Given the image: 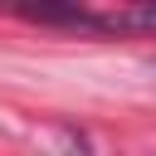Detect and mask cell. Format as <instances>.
I'll use <instances>...</instances> for the list:
<instances>
[{
	"label": "cell",
	"mask_w": 156,
	"mask_h": 156,
	"mask_svg": "<svg viewBox=\"0 0 156 156\" xmlns=\"http://www.w3.org/2000/svg\"><path fill=\"white\" fill-rule=\"evenodd\" d=\"M0 5L24 15V20H39V24H93V29H102V20L88 15L83 0H0Z\"/></svg>",
	"instance_id": "cell-1"
}]
</instances>
